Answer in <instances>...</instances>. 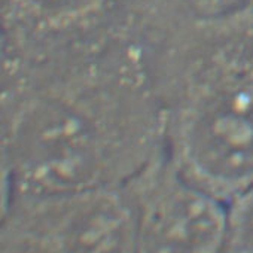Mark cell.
<instances>
[{"instance_id": "1", "label": "cell", "mask_w": 253, "mask_h": 253, "mask_svg": "<svg viewBox=\"0 0 253 253\" xmlns=\"http://www.w3.org/2000/svg\"><path fill=\"white\" fill-rule=\"evenodd\" d=\"M164 155L163 113L139 42L2 54L5 195L126 185Z\"/></svg>"}, {"instance_id": "2", "label": "cell", "mask_w": 253, "mask_h": 253, "mask_svg": "<svg viewBox=\"0 0 253 253\" xmlns=\"http://www.w3.org/2000/svg\"><path fill=\"white\" fill-rule=\"evenodd\" d=\"M166 157L229 203L253 183V8L182 21L145 48Z\"/></svg>"}, {"instance_id": "3", "label": "cell", "mask_w": 253, "mask_h": 253, "mask_svg": "<svg viewBox=\"0 0 253 253\" xmlns=\"http://www.w3.org/2000/svg\"><path fill=\"white\" fill-rule=\"evenodd\" d=\"M131 185L3 197L2 253H134Z\"/></svg>"}, {"instance_id": "4", "label": "cell", "mask_w": 253, "mask_h": 253, "mask_svg": "<svg viewBox=\"0 0 253 253\" xmlns=\"http://www.w3.org/2000/svg\"><path fill=\"white\" fill-rule=\"evenodd\" d=\"M134 253H222L228 204L188 180L164 155L130 182Z\"/></svg>"}, {"instance_id": "5", "label": "cell", "mask_w": 253, "mask_h": 253, "mask_svg": "<svg viewBox=\"0 0 253 253\" xmlns=\"http://www.w3.org/2000/svg\"><path fill=\"white\" fill-rule=\"evenodd\" d=\"M130 38L125 0H2V54H38Z\"/></svg>"}, {"instance_id": "6", "label": "cell", "mask_w": 253, "mask_h": 253, "mask_svg": "<svg viewBox=\"0 0 253 253\" xmlns=\"http://www.w3.org/2000/svg\"><path fill=\"white\" fill-rule=\"evenodd\" d=\"M226 204L222 253H253V183Z\"/></svg>"}, {"instance_id": "7", "label": "cell", "mask_w": 253, "mask_h": 253, "mask_svg": "<svg viewBox=\"0 0 253 253\" xmlns=\"http://www.w3.org/2000/svg\"><path fill=\"white\" fill-rule=\"evenodd\" d=\"M247 3H249V5H250L252 8H253V0H247Z\"/></svg>"}]
</instances>
